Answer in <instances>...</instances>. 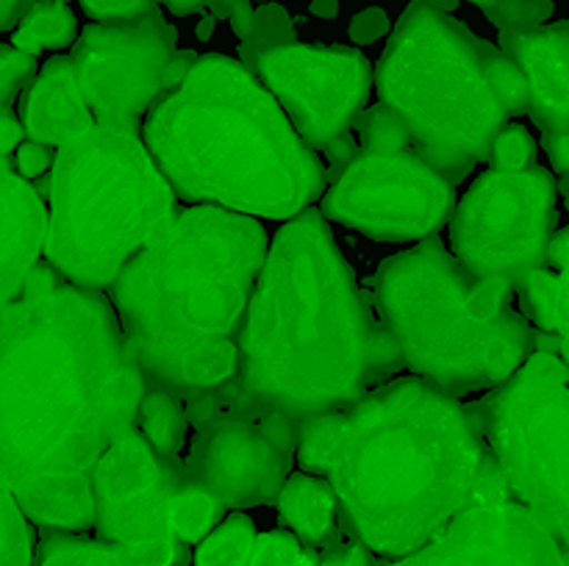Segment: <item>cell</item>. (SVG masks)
Here are the masks:
<instances>
[{
    "label": "cell",
    "mask_w": 569,
    "mask_h": 566,
    "mask_svg": "<svg viewBox=\"0 0 569 566\" xmlns=\"http://www.w3.org/2000/svg\"><path fill=\"white\" fill-rule=\"evenodd\" d=\"M561 358H565L569 364V336L561 338Z\"/></svg>",
    "instance_id": "7bdbcfd3"
},
{
    "label": "cell",
    "mask_w": 569,
    "mask_h": 566,
    "mask_svg": "<svg viewBox=\"0 0 569 566\" xmlns=\"http://www.w3.org/2000/svg\"><path fill=\"white\" fill-rule=\"evenodd\" d=\"M367 544L359 538H333L322 549H317L315 566H370V553Z\"/></svg>",
    "instance_id": "e575fe53"
},
{
    "label": "cell",
    "mask_w": 569,
    "mask_h": 566,
    "mask_svg": "<svg viewBox=\"0 0 569 566\" xmlns=\"http://www.w3.org/2000/svg\"><path fill=\"white\" fill-rule=\"evenodd\" d=\"M194 425L183 472L226 508L244 511L278 499L298 461L300 427L272 411L226 403Z\"/></svg>",
    "instance_id": "4fadbf2b"
},
{
    "label": "cell",
    "mask_w": 569,
    "mask_h": 566,
    "mask_svg": "<svg viewBox=\"0 0 569 566\" xmlns=\"http://www.w3.org/2000/svg\"><path fill=\"white\" fill-rule=\"evenodd\" d=\"M9 159L11 164H14V170L20 172L22 178H28V181L44 175V172H53V164H56L53 150H50L48 144L37 142V139H26V142L9 155Z\"/></svg>",
    "instance_id": "836d02e7"
},
{
    "label": "cell",
    "mask_w": 569,
    "mask_h": 566,
    "mask_svg": "<svg viewBox=\"0 0 569 566\" xmlns=\"http://www.w3.org/2000/svg\"><path fill=\"white\" fill-rule=\"evenodd\" d=\"M64 3H70V0H64Z\"/></svg>",
    "instance_id": "f6af8a7d"
},
{
    "label": "cell",
    "mask_w": 569,
    "mask_h": 566,
    "mask_svg": "<svg viewBox=\"0 0 569 566\" xmlns=\"http://www.w3.org/2000/svg\"><path fill=\"white\" fill-rule=\"evenodd\" d=\"M189 425L192 420H189L183 394L172 392V388L148 386L142 405H139L137 427L156 453L172 461H183Z\"/></svg>",
    "instance_id": "7402d4cb"
},
{
    "label": "cell",
    "mask_w": 569,
    "mask_h": 566,
    "mask_svg": "<svg viewBox=\"0 0 569 566\" xmlns=\"http://www.w3.org/2000/svg\"><path fill=\"white\" fill-rule=\"evenodd\" d=\"M478 425L509 492L569 547V364L533 353L478 403Z\"/></svg>",
    "instance_id": "9c48e42d"
},
{
    "label": "cell",
    "mask_w": 569,
    "mask_h": 566,
    "mask_svg": "<svg viewBox=\"0 0 569 566\" xmlns=\"http://www.w3.org/2000/svg\"><path fill=\"white\" fill-rule=\"evenodd\" d=\"M317 549H309L292 530L261 533L248 566H315Z\"/></svg>",
    "instance_id": "f546056e"
},
{
    "label": "cell",
    "mask_w": 569,
    "mask_h": 566,
    "mask_svg": "<svg viewBox=\"0 0 569 566\" xmlns=\"http://www.w3.org/2000/svg\"><path fill=\"white\" fill-rule=\"evenodd\" d=\"M376 87L415 148L453 183L489 164L500 131L531 105L520 64L428 0L409 3L392 28Z\"/></svg>",
    "instance_id": "8992f818"
},
{
    "label": "cell",
    "mask_w": 569,
    "mask_h": 566,
    "mask_svg": "<svg viewBox=\"0 0 569 566\" xmlns=\"http://www.w3.org/2000/svg\"><path fill=\"white\" fill-rule=\"evenodd\" d=\"M20 117L28 139H37L56 150L87 133L98 122L72 72L70 55H53L44 61L37 81L22 94Z\"/></svg>",
    "instance_id": "d6986e66"
},
{
    "label": "cell",
    "mask_w": 569,
    "mask_h": 566,
    "mask_svg": "<svg viewBox=\"0 0 569 566\" xmlns=\"http://www.w3.org/2000/svg\"><path fill=\"white\" fill-rule=\"evenodd\" d=\"M37 75V55L14 48V44H3L0 48V105L14 109V100L28 92Z\"/></svg>",
    "instance_id": "4dcf8cb0"
},
{
    "label": "cell",
    "mask_w": 569,
    "mask_h": 566,
    "mask_svg": "<svg viewBox=\"0 0 569 566\" xmlns=\"http://www.w3.org/2000/svg\"><path fill=\"white\" fill-rule=\"evenodd\" d=\"M542 148L548 153L556 178L569 175V137L567 133H542Z\"/></svg>",
    "instance_id": "8d00e7d4"
},
{
    "label": "cell",
    "mask_w": 569,
    "mask_h": 566,
    "mask_svg": "<svg viewBox=\"0 0 569 566\" xmlns=\"http://www.w3.org/2000/svg\"><path fill=\"white\" fill-rule=\"evenodd\" d=\"M78 20L64 0H37L11 31V44L31 55L67 50L78 42Z\"/></svg>",
    "instance_id": "603a6c76"
},
{
    "label": "cell",
    "mask_w": 569,
    "mask_h": 566,
    "mask_svg": "<svg viewBox=\"0 0 569 566\" xmlns=\"http://www.w3.org/2000/svg\"><path fill=\"white\" fill-rule=\"evenodd\" d=\"M559 181L542 164L476 178L450 216V250L472 281H498L517 292L545 266L559 222Z\"/></svg>",
    "instance_id": "30bf717a"
},
{
    "label": "cell",
    "mask_w": 569,
    "mask_h": 566,
    "mask_svg": "<svg viewBox=\"0 0 569 566\" xmlns=\"http://www.w3.org/2000/svg\"><path fill=\"white\" fill-rule=\"evenodd\" d=\"M31 516L22 511L11 488L3 483V544H0V566H31L33 530Z\"/></svg>",
    "instance_id": "4316f807"
},
{
    "label": "cell",
    "mask_w": 569,
    "mask_h": 566,
    "mask_svg": "<svg viewBox=\"0 0 569 566\" xmlns=\"http://www.w3.org/2000/svg\"><path fill=\"white\" fill-rule=\"evenodd\" d=\"M256 75L276 94L295 131L342 170L359 144L353 128L367 111L376 72L367 55L345 44H278L256 61Z\"/></svg>",
    "instance_id": "7c38bea8"
},
{
    "label": "cell",
    "mask_w": 569,
    "mask_h": 566,
    "mask_svg": "<svg viewBox=\"0 0 569 566\" xmlns=\"http://www.w3.org/2000/svg\"><path fill=\"white\" fill-rule=\"evenodd\" d=\"M39 566H133L126 555L100 538H83L76 533L50 536L42 547Z\"/></svg>",
    "instance_id": "484cf974"
},
{
    "label": "cell",
    "mask_w": 569,
    "mask_h": 566,
    "mask_svg": "<svg viewBox=\"0 0 569 566\" xmlns=\"http://www.w3.org/2000/svg\"><path fill=\"white\" fill-rule=\"evenodd\" d=\"M142 137L181 203L292 220L328 192L315 148L231 55H200L150 109Z\"/></svg>",
    "instance_id": "5b68a950"
},
{
    "label": "cell",
    "mask_w": 569,
    "mask_h": 566,
    "mask_svg": "<svg viewBox=\"0 0 569 566\" xmlns=\"http://www.w3.org/2000/svg\"><path fill=\"white\" fill-rule=\"evenodd\" d=\"M250 0H206V9L217 17V20H231L233 11L248 6Z\"/></svg>",
    "instance_id": "60d3db41"
},
{
    "label": "cell",
    "mask_w": 569,
    "mask_h": 566,
    "mask_svg": "<svg viewBox=\"0 0 569 566\" xmlns=\"http://www.w3.org/2000/svg\"><path fill=\"white\" fill-rule=\"evenodd\" d=\"M533 164H539L537 139L526 125L509 122L500 131V137L495 139L492 159H489L487 166H495V170H528Z\"/></svg>",
    "instance_id": "1f68e13d"
},
{
    "label": "cell",
    "mask_w": 569,
    "mask_h": 566,
    "mask_svg": "<svg viewBox=\"0 0 569 566\" xmlns=\"http://www.w3.org/2000/svg\"><path fill=\"white\" fill-rule=\"evenodd\" d=\"M0 203H3L0 283H3V303H11L20 297L42 253H48L50 209H44L31 181L14 170L9 155L0 161Z\"/></svg>",
    "instance_id": "ac0fdd59"
},
{
    "label": "cell",
    "mask_w": 569,
    "mask_h": 566,
    "mask_svg": "<svg viewBox=\"0 0 569 566\" xmlns=\"http://www.w3.org/2000/svg\"><path fill=\"white\" fill-rule=\"evenodd\" d=\"M467 3H472V6H478V9H487V6H492L495 0H467Z\"/></svg>",
    "instance_id": "ee69618b"
},
{
    "label": "cell",
    "mask_w": 569,
    "mask_h": 566,
    "mask_svg": "<svg viewBox=\"0 0 569 566\" xmlns=\"http://www.w3.org/2000/svg\"><path fill=\"white\" fill-rule=\"evenodd\" d=\"M289 42H295L292 20H289V14L281 9V6L267 3L261 6V9H256V28L253 33L242 42V55L250 67H256V61H259L261 53Z\"/></svg>",
    "instance_id": "f1b7e54d"
},
{
    "label": "cell",
    "mask_w": 569,
    "mask_h": 566,
    "mask_svg": "<svg viewBox=\"0 0 569 566\" xmlns=\"http://www.w3.org/2000/svg\"><path fill=\"white\" fill-rule=\"evenodd\" d=\"M372 294L406 370L453 397L495 392L533 355L515 289L472 281L439 236L389 255Z\"/></svg>",
    "instance_id": "52a82bcc"
},
{
    "label": "cell",
    "mask_w": 569,
    "mask_h": 566,
    "mask_svg": "<svg viewBox=\"0 0 569 566\" xmlns=\"http://www.w3.org/2000/svg\"><path fill=\"white\" fill-rule=\"evenodd\" d=\"M178 203L142 128L94 122L56 150L44 259L64 281L109 292L128 261L178 220Z\"/></svg>",
    "instance_id": "ba28073f"
},
{
    "label": "cell",
    "mask_w": 569,
    "mask_h": 566,
    "mask_svg": "<svg viewBox=\"0 0 569 566\" xmlns=\"http://www.w3.org/2000/svg\"><path fill=\"white\" fill-rule=\"evenodd\" d=\"M78 3H81L83 14L92 17L94 22L139 20V17L159 9V3L167 6L178 17H187L206 9V0H78Z\"/></svg>",
    "instance_id": "83f0119b"
},
{
    "label": "cell",
    "mask_w": 569,
    "mask_h": 566,
    "mask_svg": "<svg viewBox=\"0 0 569 566\" xmlns=\"http://www.w3.org/2000/svg\"><path fill=\"white\" fill-rule=\"evenodd\" d=\"M183 461L164 458L133 427L94 469V533L133 566H172L181 538L172 525V499Z\"/></svg>",
    "instance_id": "5bb4252c"
},
{
    "label": "cell",
    "mask_w": 569,
    "mask_h": 566,
    "mask_svg": "<svg viewBox=\"0 0 569 566\" xmlns=\"http://www.w3.org/2000/svg\"><path fill=\"white\" fill-rule=\"evenodd\" d=\"M500 48L526 72L528 114L542 133L569 137V20L528 31H500Z\"/></svg>",
    "instance_id": "e0dca14e"
},
{
    "label": "cell",
    "mask_w": 569,
    "mask_h": 566,
    "mask_svg": "<svg viewBox=\"0 0 569 566\" xmlns=\"http://www.w3.org/2000/svg\"><path fill=\"white\" fill-rule=\"evenodd\" d=\"M403 366L326 214L306 209L272 236L239 338L237 375L217 392L300 427L359 403Z\"/></svg>",
    "instance_id": "3957f363"
},
{
    "label": "cell",
    "mask_w": 569,
    "mask_h": 566,
    "mask_svg": "<svg viewBox=\"0 0 569 566\" xmlns=\"http://www.w3.org/2000/svg\"><path fill=\"white\" fill-rule=\"evenodd\" d=\"M178 55L176 31L161 11L122 22H92L72 44L70 61L98 122L142 128L164 98Z\"/></svg>",
    "instance_id": "9a60e30c"
},
{
    "label": "cell",
    "mask_w": 569,
    "mask_h": 566,
    "mask_svg": "<svg viewBox=\"0 0 569 566\" xmlns=\"http://www.w3.org/2000/svg\"><path fill=\"white\" fill-rule=\"evenodd\" d=\"M259 536L244 511L228 514L194 549V566H248Z\"/></svg>",
    "instance_id": "cb8c5ba5"
},
{
    "label": "cell",
    "mask_w": 569,
    "mask_h": 566,
    "mask_svg": "<svg viewBox=\"0 0 569 566\" xmlns=\"http://www.w3.org/2000/svg\"><path fill=\"white\" fill-rule=\"evenodd\" d=\"M226 505L192 483L183 472L181 486H178L176 499H172V525H176L178 538L183 544H200L222 519H226Z\"/></svg>",
    "instance_id": "d4e9b609"
},
{
    "label": "cell",
    "mask_w": 569,
    "mask_h": 566,
    "mask_svg": "<svg viewBox=\"0 0 569 566\" xmlns=\"http://www.w3.org/2000/svg\"><path fill=\"white\" fill-rule=\"evenodd\" d=\"M26 139L28 133L22 125V117H17L14 109H3V114H0V150H3V155L14 153Z\"/></svg>",
    "instance_id": "74e56055"
},
{
    "label": "cell",
    "mask_w": 569,
    "mask_h": 566,
    "mask_svg": "<svg viewBox=\"0 0 569 566\" xmlns=\"http://www.w3.org/2000/svg\"><path fill=\"white\" fill-rule=\"evenodd\" d=\"M428 3H433L437 9H442V11H453L456 6H459V0H428Z\"/></svg>",
    "instance_id": "b9f144b4"
},
{
    "label": "cell",
    "mask_w": 569,
    "mask_h": 566,
    "mask_svg": "<svg viewBox=\"0 0 569 566\" xmlns=\"http://www.w3.org/2000/svg\"><path fill=\"white\" fill-rule=\"evenodd\" d=\"M456 205V183L415 144H359L322 194L320 211L376 242H426Z\"/></svg>",
    "instance_id": "8fae6325"
},
{
    "label": "cell",
    "mask_w": 569,
    "mask_h": 566,
    "mask_svg": "<svg viewBox=\"0 0 569 566\" xmlns=\"http://www.w3.org/2000/svg\"><path fill=\"white\" fill-rule=\"evenodd\" d=\"M278 514L309 549H322L337 538V519L342 516L331 481L315 472H292L278 494Z\"/></svg>",
    "instance_id": "ffe728a7"
},
{
    "label": "cell",
    "mask_w": 569,
    "mask_h": 566,
    "mask_svg": "<svg viewBox=\"0 0 569 566\" xmlns=\"http://www.w3.org/2000/svg\"><path fill=\"white\" fill-rule=\"evenodd\" d=\"M37 0H0V31H14Z\"/></svg>",
    "instance_id": "f35d334b"
},
{
    "label": "cell",
    "mask_w": 569,
    "mask_h": 566,
    "mask_svg": "<svg viewBox=\"0 0 569 566\" xmlns=\"http://www.w3.org/2000/svg\"><path fill=\"white\" fill-rule=\"evenodd\" d=\"M267 253L256 216L189 205L128 261L109 297L150 386L187 397L237 375L239 338Z\"/></svg>",
    "instance_id": "277c9868"
},
{
    "label": "cell",
    "mask_w": 569,
    "mask_h": 566,
    "mask_svg": "<svg viewBox=\"0 0 569 566\" xmlns=\"http://www.w3.org/2000/svg\"><path fill=\"white\" fill-rule=\"evenodd\" d=\"M522 314L533 327L556 336H569V225L556 231L548 261L517 289Z\"/></svg>",
    "instance_id": "44dd1931"
},
{
    "label": "cell",
    "mask_w": 569,
    "mask_h": 566,
    "mask_svg": "<svg viewBox=\"0 0 569 566\" xmlns=\"http://www.w3.org/2000/svg\"><path fill=\"white\" fill-rule=\"evenodd\" d=\"M387 31H389V20L381 9L361 11V14H356L353 22H350V37L361 44L376 42V39L383 37Z\"/></svg>",
    "instance_id": "d590c367"
},
{
    "label": "cell",
    "mask_w": 569,
    "mask_h": 566,
    "mask_svg": "<svg viewBox=\"0 0 569 566\" xmlns=\"http://www.w3.org/2000/svg\"><path fill=\"white\" fill-rule=\"evenodd\" d=\"M298 464L331 481L350 536L392 560L506 483L472 408L417 375L303 422Z\"/></svg>",
    "instance_id": "7a4b0ae2"
},
{
    "label": "cell",
    "mask_w": 569,
    "mask_h": 566,
    "mask_svg": "<svg viewBox=\"0 0 569 566\" xmlns=\"http://www.w3.org/2000/svg\"><path fill=\"white\" fill-rule=\"evenodd\" d=\"M387 566H569L561 544L531 511L509 497L483 499L437 538Z\"/></svg>",
    "instance_id": "2e32d148"
},
{
    "label": "cell",
    "mask_w": 569,
    "mask_h": 566,
    "mask_svg": "<svg viewBox=\"0 0 569 566\" xmlns=\"http://www.w3.org/2000/svg\"><path fill=\"white\" fill-rule=\"evenodd\" d=\"M148 386L106 292L39 264L3 303L0 472L37 525L94 527V469L137 427Z\"/></svg>",
    "instance_id": "6da1fadb"
},
{
    "label": "cell",
    "mask_w": 569,
    "mask_h": 566,
    "mask_svg": "<svg viewBox=\"0 0 569 566\" xmlns=\"http://www.w3.org/2000/svg\"><path fill=\"white\" fill-rule=\"evenodd\" d=\"M483 14L500 31H528L548 22V17L553 14V3L550 0H495L483 9Z\"/></svg>",
    "instance_id": "d6a6232c"
},
{
    "label": "cell",
    "mask_w": 569,
    "mask_h": 566,
    "mask_svg": "<svg viewBox=\"0 0 569 566\" xmlns=\"http://www.w3.org/2000/svg\"><path fill=\"white\" fill-rule=\"evenodd\" d=\"M231 28H233V33H237L239 39H248L250 33H253V28H256V9L253 6H242V9H237L233 11V17H231Z\"/></svg>",
    "instance_id": "ab89813d"
}]
</instances>
